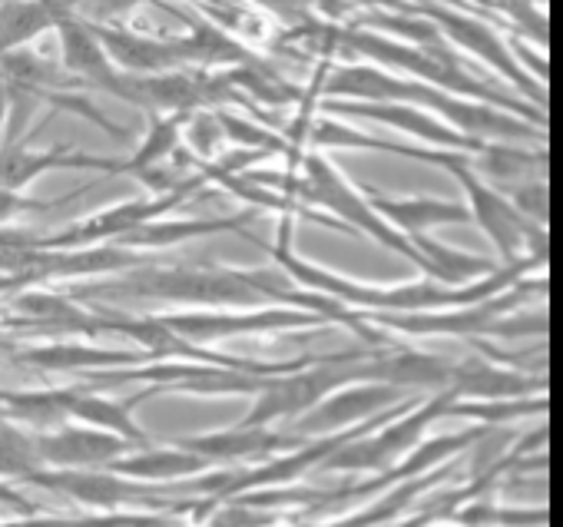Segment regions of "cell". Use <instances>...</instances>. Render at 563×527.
Segmentation results:
<instances>
[{
  "mask_svg": "<svg viewBox=\"0 0 563 527\" xmlns=\"http://www.w3.org/2000/svg\"><path fill=\"white\" fill-rule=\"evenodd\" d=\"M97 293H123L136 299H156L173 303L183 309H262V306H289L322 316L325 322H342L352 332H358L365 342L375 339L368 322H358V312L342 309L339 303L299 289L278 266H156L146 262L140 270H130L120 279H110L103 286H84L80 293H70V299H90Z\"/></svg>",
  "mask_w": 563,
  "mask_h": 527,
  "instance_id": "6da1fadb",
  "label": "cell"
},
{
  "mask_svg": "<svg viewBox=\"0 0 563 527\" xmlns=\"http://www.w3.org/2000/svg\"><path fill=\"white\" fill-rule=\"evenodd\" d=\"M312 100H365V103L421 107L477 143H523V140L543 143V133H547L543 127L517 113L444 94L431 84L411 80L405 74H391L375 64H325L322 61L316 84L306 87L302 107H312Z\"/></svg>",
  "mask_w": 563,
  "mask_h": 527,
  "instance_id": "7a4b0ae2",
  "label": "cell"
},
{
  "mask_svg": "<svg viewBox=\"0 0 563 527\" xmlns=\"http://www.w3.org/2000/svg\"><path fill=\"white\" fill-rule=\"evenodd\" d=\"M401 11L428 18L441 31V37L451 51L467 54L477 64H484L487 70H494L497 77H504L517 90V97L530 100L533 107H540V110L547 107V87H540L537 80H530V74L520 70V64L514 61V54L507 47V37H500L490 21L471 14V11H461V8L434 4V0H405Z\"/></svg>",
  "mask_w": 563,
  "mask_h": 527,
  "instance_id": "3957f363",
  "label": "cell"
},
{
  "mask_svg": "<svg viewBox=\"0 0 563 527\" xmlns=\"http://www.w3.org/2000/svg\"><path fill=\"white\" fill-rule=\"evenodd\" d=\"M467 160H471V153H457L441 169L448 176H454V183L461 186L464 206L471 212V226H477L484 232V239H490L500 266L523 259L527 252L547 249V226H537L527 216H520L500 189H494L471 169Z\"/></svg>",
  "mask_w": 563,
  "mask_h": 527,
  "instance_id": "277c9868",
  "label": "cell"
},
{
  "mask_svg": "<svg viewBox=\"0 0 563 527\" xmlns=\"http://www.w3.org/2000/svg\"><path fill=\"white\" fill-rule=\"evenodd\" d=\"M209 186L206 173L196 169L183 186L169 189V193H159V196H136V199H123V202H113L107 209H97L90 212L87 219H77L64 229H57L54 235H41V249H80V245H97V242H113L120 239L123 232L150 222V219H159V216H169L176 212L183 202H189L192 196H202Z\"/></svg>",
  "mask_w": 563,
  "mask_h": 527,
  "instance_id": "5b68a950",
  "label": "cell"
},
{
  "mask_svg": "<svg viewBox=\"0 0 563 527\" xmlns=\"http://www.w3.org/2000/svg\"><path fill=\"white\" fill-rule=\"evenodd\" d=\"M176 336H183L192 345L222 342L232 336H262V332H282V329H309L325 326L322 316L289 306H262V309H183L159 316Z\"/></svg>",
  "mask_w": 563,
  "mask_h": 527,
  "instance_id": "8992f818",
  "label": "cell"
},
{
  "mask_svg": "<svg viewBox=\"0 0 563 527\" xmlns=\"http://www.w3.org/2000/svg\"><path fill=\"white\" fill-rule=\"evenodd\" d=\"M316 113H329V117H352V120H365L378 130H395L408 140H418L421 146L431 150H454V153H477L484 143L457 133L454 127H448L444 120H438L434 113L421 110V107H408V103H365V100H316V107H306Z\"/></svg>",
  "mask_w": 563,
  "mask_h": 527,
  "instance_id": "52a82bcc",
  "label": "cell"
},
{
  "mask_svg": "<svg viewBox=\"0 0 563 527\" xmlns=\"http://www.w3.org/2000/svg\"><path fill=\"white\" fill-rule=\"evenodd\" d=\"M405 398H411L408 388H395L385 382H349V385L329 392L302 418H296V431H299V438H325V435L355 428L358 421H368Z\"/></svg>",
  "mask_w": 563,
  "mask_h": 527,
  "instance_id": "ba28073f",
  "label": "cell"
},
{
  "mask_svg": "<svg viewBox=\"0 0 563 527\" xmlns=\"http://www.w3.org/2000/svg\"><path fill=\"white\" fill-rule=\"evenodd\" d=\"M97 41L103 44L110 64L123 77H153L169 70H186L183 47L176 37H153L143 31H133L130 24H93Z\"/></svg>",
  "mask_w": 563,
  "mask_h": 527,
  "instance_id": "9c48e42d",
  "label": "cell"
},
{
  "mask_svg": "<svg viewBox=\"0 0 563 527\" xmlns=\"http://www.w3.org/2000/svg\"><path fill=\"white\" fill-rule=\"evenodd\" d=\"M54 169H93V173H110V176H117V160L77 153V150H70V146L37 150V146H31L24 136L0 146V186H4V189L24 193L31 183H37L44 173H54Z\"/></svg>",
  "mask_w": 563,
  "mask_h": 527,
  "instance_id": "30bf717a",
  "label": "cell"
},
{
  "mask_svg": "<svg viewBox=\"0 0 563 527\" xmlns=\"http://www.w3.org/2000/svg\"><path fill=\"white\" fill-rule=\"evenodd\" d=\"M37 451L44 468H107L110 461L130 454L136 444L100 431V428H77V425H60L54 431H34ZM143 448V444H140Z\"/></svg>",
  "mask_w": 563,
  "mask_h": 527,
  "instance_id": "8fae6325",
  "label": "cell"
},
{
  "mask_svg": "<svg viewBox=\"0 0 563 527\" xmlns=\"http://www.w3.org/2000/svg\"><path fill=\"white\" fill-rule=\"evenodd\" d=\"M255 212H235V216H159L150 219L130 232H123L120 239H113V245L133 249V252H159L169 245H183V242H196V239H209L219 232H242L245 239H252L245 232V222Z\"/></svg>",
  "mask_w": 563,
  "mask_h": 527,
  "instance_id": "7c38bea8",
  "label": "cell"
},
{
  "mask_svg": "<svg viewBox=\"0 0 563 527\" xmlns=\"http://www.w3.org/2000/svg\"><path fill=\"white\" fill-rule=\"evenodd\" d=\"M54 31H57V41H60V67L80 87H97V90L113 97L123 74L110 64V57H107L103 44L97 41L90 21L80 18V14H70Z\"/></svg>",
  "mask_w": 563,
  "mask_h": 527,
  "instance_id": "4fadbf2b",
  "label": "cell"
},
{
  "mask_svg": "<svg viewBox=\"0 0 563 527\" xmlns=\"http://www.w3.org/2000/svg\"><path fill=\"white\" fill-rule=\"evenodd\" d=\"M372 209L395 226L405 239L431 232L438 226H471V212L464 199H438V196H388L382 189H362Z\"/></svg>",
  "mask_w": 563,
  "mask_h": 527,
  "instance_id": "5bb4252c",
  "label": "cell"
},
{
  "mask_svg": "<svg viewBox=\"0 0 563 527\" xmlns=\"http://www.w3.org/2000/svg\"><path fill=\"white\" fill-rule=\"evenodd\" d=\"M309 438L299 435H278L268 425H232L225 431L196 435V438H176V448H186L192 454H202L206 461H252L268 458L275 451H292Z\"/></svg>",
  "mask_w": 563,
  "mask_h": 527,
  "instance_id": "9a60e30c",
  "label": "cell"
},
{
  "mask_svg": "<svg viewBox=\"0 0 563 527\" xmlns=\"http://www.w3.org/2000/svg\"><path fill=\"white\" fill-rule=\"evenodd\" d=\"M77 8L80 0H0V57L34 47Z\"/></svg>",
  "mask_w": 563,
  "mask_h": 527,
  "instance_id": "2e32d148",
  "label": "cell"
},
{
  "mask_svg": "<svg viewBox=\"0 0 563 527\" xmlns=\"http://www.w3.org/2000/svg\"><path fill=\"white\" fill-rule=\"evenodd\" d=\"M146 352H123V349H97L84 342H54V345H37L18 355V365L37 369V372H84L93 375L97 369H130L146 362Z\"/></svg>",
  "mask_w": 563,
  "mask_h": 527,
  "instance_id": "e0dca14e",
  "label": "cell"
},
{
  "mask_svg": "<svg viewBox=\"0 0 563 527\" xmlns=\"http://www.w3.org/2000/svg\"><path fill=\"white\" fill-rule=\"evenodd\" d=\"M471 169L490 183L494 189H507L527 179H547V150L543 143L537 150L517 146V143H484L477 153H471Z\"/></svg>",
  "mask_w": 563,
  "mask_h": 527,
  "instance_id": "ac0fdd59",
  "label": "cell"
},
{
  "mask_svg": "<svg viewBox=\"0 0 563 527\" xmlns=\"http://www.w3.org/2000/svg\"><path fill=\"white\" fill-rule=\"evenodd\" d=\"M209 468H212V461H206L202 454H192L186 448H176V444L173 448L143 444L140 451H130V454L107 464V471L133 477V481H146V484H169V481H179V477L202 474Z\"/></svg>",
  "mask_w": 563,
  "mask_h": 527,
  "instance_id": "d6986e66",
  "label": "cell"
},
{
  "mask_svg": "<svg viewBox=\"0 0 563 527\" xmlns=\"http://www.w3.org/2000/svg\"><path fill=\"white\" fill-rule=\"evenodd\" d=\"M67 415L77 418V421H84V425H90V428L120 435V438L133 441L136 448H140V444H150L146 431H143V428L136 425V418H133V405L93 392V382L84 385V388H74L70 405H67Z\"/></svg>",
  "mask_w": 563,
  "mask_h": 527,
  "instance_id": "ffe728a7",
  "label": "cell"
},
{
  "mask_svg": "<svg viewBox=\"0 0 563 527\" xmlns=\"http://www.w3.org/2000/svg\"><path fill=\"white\" fill-rule=\"evenodd\" d=\"M189 113H150L146 133L130 160H117V176H133L143 166L169 160L183 146V123Z\"/></svg>",
  "mask_w": 563,
  "mask_h": 527,
  "instance_id": "44dd1931",
  "label": "cell"
},
{
  "mask_svg": "<svg viewBox=\"0 0 563 527\" xmlns=\"http://www.w3.org/2000/svg\"><path fill=\"white\" fill-rule=\"evenodd\" d=\"M44 468L34 431L0 411V481H31Z\"/></svg>",
  "mask_w": 563,
  "mask_h": 527,
  "instance_id": "7402d4cb",
  "label": "cell"
},
{
  "mask_svg": "<svg viewBox=\"0 0 563 527\" xmlns=\"http://www.w3.org/2000/svg\"><path fill=\"white\" fill-rule=\"evenodd\" d=\"M543 415L547 411V402L537 398V402H527V398H454L444 411V418H474L481 421L484 428H500V425H514L517 418H527V415Z\"/></svg>",
  "mask_w": 563,
  "mask_h": 527,
  "instance_id": "603a6c76",
  "label": "cell"
},
{
  "mask_svg": "<svg viewBox=\"0 0 563 527\" xmlns=\"http://www.w3.org/2000/svg\"><path fill=\"white\" fill-rule=\"evenodd\" d=\"M216 117H219V127H222L225 140H232L239 150H255V153H265L268 160L296 153V146L286 136H282L278 130H272V127H265V123H258V120L239 117L232 110H216Z\"/></svg>",
  "mask_w": 563,
  "mask_h": 527,
  "instance_id": "cb8c5ba5",
  "label": "cell"
},
{
  "mask_svg": "<svg viewBox=\"0 0 563 527\" xmlns=\"http://www.w3.org/2000/svg\"><path fill=\"white\" fill-rule=\"evenodd\" d=\"M225 133L219 127L216 110H192L183 123V150L196 160V169L212 163L222 153Z\"/></svg>",
  "mask_w": 563,
  "mask_h": 527,
  "instance_id": "d4e9b609",
  "label": "cell"
},
{
  "mask_svg": "<svg viewBox=\"0 0 563 527\" xmlns=\"http://www.w3.org/2000/svg\"><path fill=\"white\" fill-rule=\"evenodd\" d=\"M514 209L520 216H527L530 222L537 226H547V212H550V196H547V179H527V183H517V186H507L500 189Z\"/></svg>",
  "mask_w": 563,
  "mask_h": 527,
  "instance_id": "484cf974",
  "label": "cell"
},
{
  "mask_svg": "<svg viewBox=\"0 0 563 527\" xmlns=\"http://www.w3.org/2000/svg\"><path fill=\"white\" fill-rule=\"evenodd\" d=\"M77 196V193H74ZM74 196H64V199H31L27 193H18V189H4L0 186V226H11L18 216L24 212H41V209H57L64 206L67 199Z\"/></svg>",
  "mask_w": 563,
  "mask_h": 527,
  "instance_id": "4316f807",
  "label": "cell"
},
{
  "mask_svg": "<svg viewBox=\"0 0 563 527\" xmlns=\"http://www.w3.org/2000/svg\"><path fill=\"white\" fill-rule=\"evenodd\" d=\"M0 504L4 507H11L14 514H21V517H34L37 510H34V504L21 494V491H14L8 481H0Z\"/></svg>",
  "mask_w": 563,
  "mask_h": 527,
  "instance_id": "83f0119b",
  "label": "cell"
},
{
  "mask_svg": "<svg viewBox=\"0 0 563 527\" xmlns=\"http://www.w3.org/2000/svg\"><path fill=\"white\" fill-rule=\"evenodd\" d=\"M8 123H11V97H8L4 77H0V146H4V136H8Z\"/></svg>",
  "mask_w": 563,
  "mask_h": 527,
  "instance_id": "f1b7e54d",
  "label": "cell"
}]
</instances>
